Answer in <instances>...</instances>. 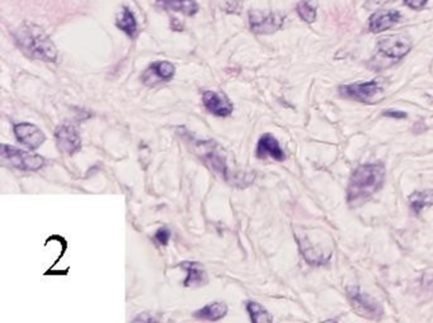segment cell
Wrapping results in <instances>:
<instances>
[{
	"mask_svg": "<svg viewBox=\"0 0 433 323\" xmlns=\"http://www.w3.org/2000/svg\"><path fill=\"white\" fill-rule=\"evenodd\" d=\"M385 180V167L381 164L361 165L354 170L347 191L349 205H361L380 191Z\"/></svg>",
	"mask_w": 433,
	"mask_h": 323,
	"instance_id": "cell-1",
	"label": "cell"
},
{
	"mask_svg": "<svg viewBox=\"0 0 433 323\" xmlns=\"http://www.w3.org/2000/svg\"><path fill=\"white\" fill-rule=\"evenodd\" d=\"M15 41L18 46L34 59L47 62H55L58 59L56 47L40 27L27 23L23 25L15 32Z\"/></svg>",
	"mask_w": 433,
	"mask_h": 323,
	"instance_id": "cell-2",
	"label": "cell"
},
{
	"mask_svg": "<svg viewBox=\"0 0 433 323\" xmlns=\"http://www.w3.org/2000/svg\"><path fill=\"white\" fill-rule=\"evenodd\" d=\"M1 158L14 167L27 172H37L45 164V160L40 155L23 151L13 146L1 145Z\"/></svg>",
	"mask_w": 433,
	"mask_h": 323,
	"instance_id": "cell-3",
	"label": "cell"
},
{
	"mask_svg": "<svg viewBox=\"0 0 433 323\" xmlns=\"http://www.w3.org/2000/svg\"><path fill=\"white\" fill-rule=\"evenodd\" d=\"M412 48V41L406 36H389L379 41L376 47V53L381 59H387L393 62H398L403 59Z\"/></svg>",
	"mask_w": 433,
	"mask_h": 323,
	"instance_id": "cell-4",
	"label": "cell"
},
{
	"mask_svg": "<svg viewBox=\"0 0 433 323\" xmlns=\"http://www.w3.org/2000/svg\"><path fill=\"white\" fill-rule=\"evenodd\" d=\"M285 20V15L280 13H263L252 11L249 13V25L254 34H269L279 31Z\"/></svg>",
	"mask_w": 433,
	"mask_h": 323,
	"instance_id": "cell-5",
	"label": "cell"
},
{
	"mask_svg": "<svg viewBox=\"0 0 433 323\" xmlns=\"http://www.w3.org/2000/svg\"><path fill=\"white\" fill-rule=\"evenodd\" d=\"M340 92L347 98L370 104L373 98L379 92H382V88L378 81H366V83H356L351 85L340 86Z\"/></svg>",
	"mask_w": 433,
	"mask_h": 323,
	"instance_id": "cell-6",
	"label": "cell"
},
{
	"mask_svg": "<svg viewBox=\"0 0 433 323\" xmlns=\"http://www.w3.org/2000/svg\"><path fill=\"white\" fill-rule=\"evenodd\" d=\"M55 137L61 151L67 152V155H74L81 149V139L78 130L73 125L64 123L56 128Z\"/></svg>",
	"mask_w": 433,
	"mask_h": 323,
	"instance_id": "cell-7",
	"label": "cell"
},
{
	"mask_svg": "<svg viewBox=\"0 0 433 323\" xmlns=\"http://www.w3.org/2000/svg\"><path fill=\"white\" fill-rule=\"evenodd\" d=\"M14 133L15 137L20 144L26 145L31 150H36L45 142V133L41 131L37 125L32 123H18L14 125Z\"/></svg>",
	"mask_w": 433,
	"mask_h": 323,
	"instance_id": "cell-8",
	"label": "cell"
},
{
	"mask_svg": "<svg viewBox=\"0 0 433 323\" xmlns=\"http://www.w3.org/2000/svg\"><path fill=\"white\" fill-rule=\"evenodd\" d=\"M173 65L168 61H156L147 67L142 75V81L147 85H155L159 83H167L174 76Z\"/></svg>",
	"mask_w": 433,
	"mask_h": 323,
	"instance_id": "cell-9",
	"label": "cell"
},
{
	"mask_svg": "<svg viewBox=\"0 0 433 323\" xmlns=\"http://www.w3.org/2000/svg\"><path fill=\"white\" fill-rule=\"evenodd\" d=\"M202 99H204V106L207 111L218 117H227L233 113V104L224 94L205 92L202 95Z\"/></svg>",
	"mask_w": 433,
	"mask_h": 323,
	"instance_id": "cell-10",
	"label": "cell"
},
{
	"mask_svg": "<svg viewBox=\"0 0 433 323\" xmlns=\"http://www.w3.org/2000/svg\"><path fill=\"white\" fill-rule=\"evenodd\" d=\"M348 294H349L351 301L354 302V307L359 308L361 313L366 315L367 317H373V318H378L382 315L380 304L373 301L370 296L362 293L359 288H349Z\"/></svg>",
	"mask_w": 433,
	"mask_h": 323,
	"instance_id": "cell-11",
	"label": "cell"
},
{
	"mask_svg": "<svg viewBox=\"0 0 433 323\" xmlns=\"http://www.w3.org/2000/svg\"><path fill=\"white\" fill-rule=\"evenodd\" d=\"M216 142H210L208 145L204 144V158L206 160L207 164L213 167V170L222 175V178L227 181H230V177L233 174H230L229 165L227 164V160L224 158V155L218 151V146L215 145Z\"/></svg>",
	"mask_w": 433,
	"mask_h": 323,
	"instance_id": "cell-12",
	"label": "cell"
},
{
	"mask_svg": "<svg viewBox=\"0 0 433 323\" xmlns=\"http://www.w3.org/2000/svg\"><path fill=\"white\" fill-rule=\"evenodd\" d=\"M401 14L398 11H381L375 12L370 17V31L373 34H380L390 29L392 27L399 23Z\"/></svg>",
	"mask_w": 433,
	"mask_h": 323,
	"instance_id": "cell-13",
	"label": "cell"
},
{
	"mask_svg": "<svg viewBox=\"0 0 433 323\" xmlns=\"http://www.w3.org/2000/svg\"><path fill=\"white\" fill-rule=\"evenodd\" d=\"M257 158H272L277 161L285 160V152L281 149L279 141L274 139L272 135L266 133L260 137L257 146Z\"/></svg>",
	"mask_w": 433,
	"mask_h": 323,
	"instance_id": "cell-14",
	"label": "cell"
},
{
	"mask_svg": "<svg viewBox=\"0 0 433 323\" xmlns=\"http://www.w3.org/2000/svg\"><path fill=\"white\" fill-rule=\"evenodd\" d=\"M180 265L182 269H185L188 273L187 279L183 283L185 287L199 288V287L206 285L208 279H207L206 271L204 270L202 265L199 263H192V261H185V263H180Z\"/></svg>",
	"mask_w": 433,
	"mask_h": 323,
	"instance_id": "cell-15",
	"label": "cell"
},
{
	"mask_svg": "<svg viewBox=\"0 0 433 323\" xmlns=\"http://www.w3.org/2000/svg\"><path fill=\"white\" fill-rule=\"evenodd\" d=\"M160 7L166 8L173 12L185 14V15H194L199 11V6L194 0H158Z\"/></svg>",
	"mask_w": 433,
	"mask_h": 323,
	"instance_id": "cell-16",
	"label": "cell"
},
{
	"mask_svg": "<svg viewBox=\"0 0 433 323\" xmlns=\"http://www.w3.org/2000/svg\"><path fill=\"white\" fill-rule=\"evenodd\" d=\"M227 305L221 302H215L205 305L204 308L197 310L194 317L199 319H207V321H219L221 318L227 316Z\"/></svg>",
	"mask_w": 433,
	"mask_h": 323,
	"instance_id": "cell-17",
	"label": "cell"
},
{
	"mask_svg": "<svg viewBox=\"0 0 433 323\" xmlns=\"http://www.w3.org/2000/svg\"><path fill=\"white\" fill-rule=\"evenodd\" d=\"M117 27L128 37H135L138 32V23L133 17V12L128 8H124L117 15Z\"/></svg>",
	"mask_w": 433,
	"mask_h": 323,
	"instance_id": "cell-18",
	"label": "cell"
},
{
	"mask_svg": "<svg viewBox=\"0 0 433 323\" xmlns=\"http://www.w3.org/2000/svg\"><path fill=\"white\" fill-rule=\"evenodd\" d=\"M409 203L415 214H420L427 207L433 205V191H415L409 197Z\"/></svg>",
	"mask_w": 433,
	"mask_h": 323,
	"instance_id": "cell-19",
	"label": "cell"
},
{
	"mask_svg": "<svg viewBox=\"0 0 433 323\" xmlns=\"http://www.w3.org/2000/svg\"><path fill=\"white\" fill-rule=\"evenodd\" d=\"M301 20L307 23H313L317 20V3L313 0H301L296 7Z\"/></svg>",
	"mask_w": 433,
	"mask_h": 323,
	"instance_id": "cell-20",
	"label": "cell"
},
{
	"mask_svg": "<svg viewBox=\"0 0 433 323\" xmlns=\"http://www.w3.org/2000/svg\"><path fill=\"white\" fill-rule=\"evenodd\" d=\"M247 310L253 323H271L274 321L272 316L260 303L248 302Z\"/></svg>",
	"mask_w": 433,
	"mask_h": 323,
	"instance_id": "cell-21",
	"label": "cell"
},
{
	"mask_svg": "<svg viewBox=\"0 0 433 323\" xmlns=\"http://www.w3.org/2000/svg\"><path fill=\"white\" fill-rule=\"evenodd\" d=\"M171 236H172V233L168 228H160L155 233V240L161 246H167L169 240H171Z\"/></svg>",
	"mask_w": 433,
	"mask_h": 323,
	"instance_id": "cell-22",
	"label": "cell"
},
{
	"mask_svg": "<svg viewBox=\"0 0 433 323\" xmlns=\"http://www.w3.org/2000/svg\"><path fill=\"white\" fill-rule=\"evenodd\" d=\"M428 0H404V4L414 11H420L425 7Z\"/></svg>",
	"mask_w": 433,
	"mask_h": 323,
	"instance_id": "cell-23",
	"label": "cell"
},
{
	"mask_svg": "<svg viewBox=\"0 0 433 323\" xmlns=\"http://www.w3.org/2000/svg\"><path fill=\"white\" fill-rule=\"evenodd\" d=\"M394 1V0H368V3L366 4V8H378L385 6L387 3Z\"/></svg>",
	"mask_w": 433,
	"mask_h": 323,
	"instance_id": "cell-24",
	"label": "cell"
},
{
	"mask_svg": "<svg viewBox=\"0 0 433 323\" xmlns=\"http://www.w3.org/2000/svg\"><path fill=\"white\" fill-rule=\"evenodd\" d=\"M384 116H387V117H394V118H406V117H407V114H406V113L395 112V111H394V112H392V111H390V112L387 111V112H384Z\"/></svg>",
	"mask_w": 433,
	"mask_h": 323,
	"instance_id": "cell-25",
	"label": "cell"
}]
</instances>
